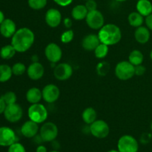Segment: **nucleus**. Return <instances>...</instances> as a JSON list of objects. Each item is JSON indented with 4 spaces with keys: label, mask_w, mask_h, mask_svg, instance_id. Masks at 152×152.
<instances>
[{
    "label": "nucleus",
    "mask_w": 152,
    "mask_h": 152,
    "mask_svg": "<svg viewBox=\"0 0 152 152\" xmlns=\"http://www.w3.org/2000/svg\"><path fill=\"white\" fill-rule=\"evenodd\" d=\"M11 38V45L19 53H24L29 50L35 41L34 33L28 28L18 29Z\"/></svg>",
    "instance_id": "1"
},
{
    "label": "nucleus",
    "mask_w": 152,
    "mask_h": 152,
    "mask_svg": "<svg viewBox=\"0 0 152 152\" xmlns=\"http://www.w3.org/2000/svg\"><path fill=\"white\" fill-rule=\"evenodd\" d=\"M98 37L101 43L107 45H114L120 42L122 39V31L114 24H106L99 29Z\"/></svg>",
    "instance_id": "2"
},
{
    "label": "nucleus",
    "mask_w": 152,
    "mask_h": 152,
    "mask_svg": "<svg viewBox=\"0 0 152 152\" xmlns=\"http://www.w3.org/2000/svg\"><path fill=\"white\" fill-rule=\"evenodd\" d=\"M28 115L30 120L40 124L46 121L48 112L46 107L42 104H31L28 110Z\"/></svg>",
    "instance_id": "3"
},
{
    "label": "nucleus",
    "mask_w": 152,
    "mask_h": 152,
    "mask_svg": "<svg viewBox=\"0 0 152 152\" xmlns=\"http://www.w3.org/2000/svg\"><path fill=\"white\" fill-rule=\"evenodd\" d=\"M115 75L120 80H129L135 75V66L129 61H121L114 69Z\"/></svg>",
    "instance_id": "4"
},
{
    "label": "nucleus",
    "mask_w": 152,
    "mask_h": 152,
    "mask_svg": "<svg viewBox=\"0 0 152 152\" xmlns=\"http://www.w3.org/2000/svg\"><path fill=\"white\" fill-rule=\"evenodd\" d=\"M117 148L120 152H137L139 144L132 135H123L119 139Z\"/></svg>",
    "instance_id": "5"
},
{
    "label": "nucleus",
    "mask_w": 152,
    "mask_h": 152,
    "mask_svg": "<svg viewBox=\"0 0 152 152\" xmlns=\"http://www.w3.org/2000/svg\"><path fill=\"white\" fill-rule=\"evenodd\" d=\"M58 133V127L52 122L44 123L39 129V135L43 142H53L57 137Z\"/></svg>",
    "instance_id": "6"
},
{
    "label": "nucleus",
    "mask_w": 152,
    "mask_h": 152,
    "mask_svg": "<svg viewBox=\"0 0 152 152\" xmlns=\"http://www.w3.org/2000/svg\"><path fill=\"white\" fill-rule=\"evenodd\" d=\"M90 133L99 139H103L108 135L110 132L108 123L102 120H96L90 125Z\"/></svg>",
    "instance_id": "7"
},
{
    "label": "nucleus",
    "mask_w": 152,
    "mask_h": 152,
    "mask_svg": "<svg viewBox=\"0 0 152 152\" xmlns=\"http://www.w3.org/2000/svg\"><path fill=\"white\" fill-rule=\"evenodd\" d=\"M86 24L93 30H99L105 23V19L100 11L96 10L88 11L86 18Z\"/></svg>",
    "instance_id": "8"
},
{
    "label": "nucleus",
    "mask_w": 152,
    "mask_h": 152,
    "mask_svg": "<svg viewBox=\"0 0 152 152\" xmlns=\"http://www.w3.org/2000/svg\"><path fill=\"white\" fill-rule=\"evenodd\" d=\"M4 118L10 123H16L22 119L23 116V110L16 102L7 105L4 111Z\"/></svg>",
    "instance_id": "9"
},
{
    "label": "nucleus",
    "mask_w": 152,
    "mask_h": 152,
    "mask_svg": "<svg viewBox=\"0 0 152 152\" xmlns=\"http://www.w3.org/2000/svg\"><path fill=\"white\" fill-rule=\"evenodd\" d=\"M45 55L49 62L53 64L56 63L62 59V49L56 43H49L45 48Z\"/></svg>",
    "instance_id": "10"
},
{
    "label": "nucleus",
    "mask_w": 152,
    "mask_h": 152,
    "mask_svg": "<svg viewBox=\"0 0 152 152\" xmlns=\"http://www.w3.org/2000/svg\"><path fill=\"white\" fill-rule=\"evenodd\" d=\"M73 74V68L70 64L62 62L56 65L53 70V75L56 80L65 81L71 78Z\"/></svg>",
    "instance_id": "11"
},
{
    "label": "nucleus",
    "mask_w": 152,
    "mask_h": 152,
    "mask_svg": "<svg viewBox=\"0 0 152 152\" xmlns=\"http://www.w3.org/2000/svg\"><path fill=\"white\" fill-rule=\"evenodd\" d=\"M42 99L48 103H53L59 99L60 96V90L53 84H48L43 88Z\"/></svg>",
    "instance_id": "12"
},
{
    "label": "nucleus",
    "mask_w": 152,
    "mask_h": 152,
    "mask_svg": "<svg viewBox=\"0 0 152 152\" xmlns=\"http://www.w3.org/2000/svg\"><path fill=\"white\" fill-rule=\"evenodd\" d=\"M16 142L14 131L7 126L0 127V146L9 147Z\"/></svg>",
    "instance_id": "13"
},
{
    "label": "nucleus",
    "mask_w": 152,
    "mask_h": 152,
    "mask_svg": "<svg viewBox=\"0 0 152 152\" xmlns=\"http://www.w3.org/2000/svg\"><path fill=\"white\" fill-rule=\"evenodd\" d=\"M45 20L49 27L53 28H56L62 22V14L57 9L50 8L46 12Z\"/></svg>",
    "instance_id": "14"
},
{
    "label": "nucleus",
    "mask_w": 152,
    "mask_h": 152,
    "mask_svg": "<svg viewBox=\"0 0 152 152\" xmlns=\"http://www.w3.org/2000/svg\"><path fill=\"white\" fill-rule=\"evenodd\" d=\"M28 77L32 80H39L45 74L44 66L40 62H32L27 68Z\"/></svg>",
    "instance_id": "15"
},
{
    "label": "nucleus",
    "mask_w": 152,
    "mask_h": 152,
    "mask_svg": "<svg viewBox=\"0 0 152 152\" xmlns=\"http://www.w3.org/2000/svg\"><path fill=\"white\" fill-rule=\"evenodd\" d=\"M39 131V128L38 123L31 120L25 122L21 127V133L27 138H34L37 136Z\"/></svg>",
    "instance_id": "16"
},
{
    "label": "nucleus",
    "mask_w": 152,
    "mask_h": 152,
    "mask_svg": "<svg viewBox=\"0 0 152 152\" xmlns=\"http://www.w3.org/2000/svg\"><path fill=\"white\" fill-rule=\"evenodd\" d=\"M16 23L10 19H4L2 23L0 25V34L5 38H10L16 33Z\"/></svg>",
    "instance_id": "17"
},
{
    "label": "nucleus",
    "mask_w": 152,
    "mask_h": 152,
    "mask_svg": "<svg viewBox=\"0 0 152 152\" xmlns=\"http://www.w3.org/2000/svg\"><path fill=\"white\" fill-rule=\"evenodd\" d=\"M100 43L98 35L94 34H88L82 40V46L88 51H94Z\"/></svg>",
    "instance_id": "18"
},
{
    "label": "nucleus",
    "mask_w": 152,
    "mask_h": 152,
    "mask_svg": "<svg viewBox=\"0 0 152 152\" xmlns=\"http://www.w3.org/2000/svg\"><path fill=\"white\" fill-rule=\"evenodd\" d=\"M150 31L147 27L140 26L137 28L134 31V38L137 42L140 44H145L150 39Z\"/></svg>",
    "instance_id": "19"
},
{
    "label": "nucleus",
    "mask_w": 152,
    "mask_h": 152,
    "mask_svg": "<svg viewBox=\"0 0 152 152\" xmlns=\"http://www.w3.org/2000/svg\"><path fill=\"white\" fill-rule=\"evenodd\" d=\"M42 99V91L38 88L33 87L27 91L26 99L29 103H39Z\"/></svg>",
    "instance_id": "20"
},
{
    "label": "nucleus",
    "mask_w": 152,
    "mask_h": 152,
    "mask_svg": "<svg viewBox=\"0 0 152 152\" xmlns=\"http://www.w3.org/2000/svg\"><path fill=\"white\" fill-rule=\"evenodd\" d=\"M136 8L138 13L146 17L152 13V3L149 0H138Z\"/></svg>",
    "instance_id": "21"
},
{
    "label": "nucleus",
    "mask_w": 152,
    "mask_h": 152,
    "mask_svg": "<svg viewBox=\"0 0 152 152\" xmlns=\"http://www.w3.org/2000/svg\"><path fill=\"white\" fill-rule=\"evenodd\" d=\"M88 13V10L86 8V5L77 4L73 7L72 10H71V16L75 20L80 21L83 19H86Z\"/></svg>",
    "instance_id": "22"
},
{
    "label": "nucleus",
    "mask_w": 152,
    "mask_h": 152,
    "mask_svg": "<svg viewBox=\"0 0 152 152\" xmlns=\"http://www.w3.org/2000/svg\"><path fill=\"white\" fill-rule=\"evenodd\" d=\"M96 117H97V114H96V110L91 107L86 108L82 114L83 120L87 125H91L94 122L96 121Z\"/></svg>",
    "instance_id": "23"
},
{
    "label": "nucleus",
    "mask_w": 152,
    "mask_h": 152,
    "mask_svg": "<svg viewBox=\"0 0 152 152\" xmlns=\"http://www.w3.org/2000/svg\"><path fill=\"white\" fill-rule=\"evenodd\" d=\"M144 16L138 12H132L128 16V22L131 26L138 28L142 26L144 22Z\"/></svg>",
    "instance_id": "24"
},
{
    "label": "nucleus",
    "mask_w": 152,
    "mask_h": 152,
    "mask_svg": "<svg viewBox=\"0 0 152 152\" xmlns=\"http://www.w3.org/2000/svg\"><path fill=\"white\" fill-rule=\"evenodd\" d=\"M144 60V56L142 52L139 50H134L130 53L129 61L134 66L142 65Z\"/></svg>",
    "instance_id": "25"
},
{
    "label": "nucleus",
    "mask_w": 152,
    "mask_h": 152,
    "mask_svg": "<svg viewBox=\"0 0 152 152\" xmlns=\"http://www.w3.org/2000/svg\"><path fill=\"white\" fill-rule=\"evenodd\" d=\"M13 75L12 68L7 65H0V83H6Z\"/></svg>",
    "instance_id": "26"
},
{
    "label": "nucleus",
    "mask_w": 152,
    "mask_h": 152,
    "mask_svg": "<svg viewBox=\"0 0 152 152\" xmlns=\"http://www.w3.org/2000/svg\"><path fill=\"white\" fill-rule=\"evenodd\" d=\"M16 49L12 45H6L0 50V56L3 59H10L16 54Z\"/></svg>",
    "instance_id": "27"
},
{
    "label": "nucleus",
    "mask_w": 152,
    "mask_h": 152,
    "mask_svg": "<svg viewBox=\"0 0 152 152\" xmlns=\"http://www.w3.org/2000/svg\"><path fill=\"white\" fill-rule=\"evenodd\" d=\"M94 51L95 56L97 59H102L108 55V51H109V48L107 45L100 43Z\"/></svg>",
    "instance_id": "28"
},
{
    "label": "nucleus",
    "mask_w": 152,
    "mask_h": 152,
    "mask_svg": "<svg viewBox=\"0 0 152 152\" xmlns=\"http://www.w3.org/2000/svg\"><path fill=\"white\" fill-rule=\"evenodd\" d=\"M47 0H28V3L31 9L39 10L43 9L47 4Z\"/></svg>",
    "instance_id": "29"
},
{
    "label": "nucleus",
    "mask_w": 152,
    "mask_h": 152,
    "mask_svg": "<svg viewBox=\"0 0 152 152\" xmlns=\"http://www.w3.org/2000/svg\"><path fill=\"white\" fill-rule=\"evenodd\" d=\"M1 97L4 101L6 105H10V104L16 103V99H17V96H16V94L13 91L6 92Z\"/></svg>",
    "instance_id": "30"
},
{
    "label": "nucleus",
    "mask_w": 152,
    "mask_h": 152,
    "mask_svg": "<svg viewBox=\"0 0 152 152\" xmlns=\"http://www.w3.org/2000/svg\"><path fill=\"white\" fill-rule=\"evenodd\" d=\"M11 68L13 74L16 76L22 75V74H24L27 71L26 67H25V65L22 62H16Z\"/></svg>",
    "instance_id": "31"
},
{
    "label": "nucleus",
    "mask_w": 152,
    "mask_h": 152,
    "mask_svg": "<svg viewBox=\"0 0 152 152\" xmlns=\"http://www.w3.org/2000/svg\"><path fill=\"white\" fill-rule=\"evenodd\" d=\"M74 37V33L71 29H68L65 31H64L60 37L61 42L64 44H68L71 42Z\"/></svg>",
    "instance_id": "32"
},
{
    "label": "nucleus",
    "mask_w": 152,
    "mask_h": 152,
    "mask_svg": "<svg viewBox=\"0 0 152 152\" xmlns=\"http://www.w3.org/2000/svg\"><path fill=\"white\" fill-rule=\"evenodd\" d=\"M110 69V65L108 62H101L99 63H98L97 66H96V71H97V74L99 76H104L106 75L108 73Z\"/></svg>",
    "instance_id": "33"
},
{
    "label": "nucleus",
    "mask_w": 152,
    "mask_h": 152,
    "mask_svg": "<svg viewBox=\"0 0 152 152\" xmlns=\"http://www.w3.org/2000/svg\"><path fill=\"white\" fill-rule=\"evenodd\" d=\"M7 152H26V150L22 144L16 142L9 146Z\"/></svg>",
    "instance_id": "34"
},
{
    "label": "nucleus",
    "mask_w": 152,
    "mask_h": 152,
    "mask_svg": "<svg viewBox=\"0 0 152 152\" xmlns=\"http://www.w3.org/2000/svg\"><path fill=\"white\" fill-rule=\"evenodd\" d=\"M85 5H86V8L88 11L96 10V8H97V4L94 0H87Z\"/></svg>",
    "instance_id": "35"
},
{
    "label": "nucleus",
    "mask_w": 152,
    "mask_h": 152,
    "mask_svg": "<svg viewBox=\"0 0 152 152\" xmlns=\"http://www.w3.org/2000/svg\"><path fill=\"white\" fill-rule=\"evenodd\" d=\"M145 70H146V68L142 65H137V66H135V75L138 76V77L142 76L145 74Z\"/></svg>",
    "instance_id": "36"
},
{
    "label": "nucleus",
    "mask_w": 152,
    "mask_h": 152,
    "mask_svg": "<svg viewBox=\"0 0 152 152\" xmlns=\"http://www.w3.org/2000/svg\"><path fill=\"white\" fill-rule=\"evenodd\" d=\"M53 1L61 7H67L72 3L73 0H53Z\"/></svg>",
    "instance_id": "37"
},
{
    "label": "nucleus",
    "mask_w": 152,
    "mask_h": 152,
    "mask_svg": "<svg viewBox=\"0 0 152 152\" xmlns=\"http://www.w3.org/2000/svg\"><path fill=\"white\" fill-rule=\"evenodd\" d=\"M145 22L147 28L149 30H151V31H152V13L145 17Z\"/></svg>",
    "instance_id": "38"
},
{
    "label": "nucleus",
    "mask_w": 152,
    "mask_h": 152,
    "mask_svg": "<svg viewBox=\"0 0 152 152\" xmlns=\"http://www.w3.org/2000/svg\"><path fill=\"white\" fill-rule=\"evenodd\" d=\"M63 24L65 28H68V29H71V26H72V20L71 19V18L66 17L64 19Z\"/></svg>",
    "instance_id": "39"
},
{
    "label": "nucleus",
    "mask_w": 152,
    "mask_h": 152,
    "mask_svg": "<svg viewBox=\"0 0 152 152\" xmlns=\"http://www.w3.org/2000/svg\"><path fill=\"white\" fill-rule=\"evenodd\" d=\"M6 106H7V105L4 102V101L1 99V97H0V114H4V111L5 110Z\"/></svg>",
    "instance_id": "40"
},
{
    "label": "nucleus",
    "mask_w": 152,
    "mask_h": 152,
    "mask_svg": "<svg viewBox=\"0 0 152 152\" xmlns=\"http://www.w3.org/2000/svg\"><path fill=\"white\" fill-rule=\"evenodd\" d=\"M37 152H48L47 148L45 145H39L37 148Z\"/></svg>",
    "instance_id": "41"
},
{
    "label": "nucleus",
    "mask_w": 152,
    "mask_h": 152,
    "mask_svg": "<svg viewBox=\"0 0 152 152\" xmlns=\"http://www.w3.org/2000/svg\"><path fill=\"white\" fill-rule=\"evenodd\" d=\"M4 20V15L1 10H0V25L2 23L3 21Z\"/></svg>",
    "instance_id": "42"
},
{
    "label": "nucleus",
    "mask_w": 152,
    "mask_h": 152,
    "mask_svg": "<svg viewBox=\"0 0 152 152\" xmlns=\"http://www.w3.org/2000/svg\"><path fill=\"white\" fill-rule=\"evenodd\" d=\"M108 152H120L118 151V150H114V149H112V150H110V151H108Z\"/></svg>",
    "instance_id": "43"
},
{
    "label": "nucleus",
    "mask_w": 152,
    "mask_h": 152,
    "mask_svg": "<svg viewBox=\"0 0 152 152\" xmlns=\"http://www.w3.org/2000/svg\"><path fill=\"white\" fill-rule=\"evenodd\" d=\"M115 1H119V2H123V1H126V0H115Z\"/></svg>",
    "instance_id": "44"
},
{
    "label": "nucleus",
    "mask_w": 152,
    "mask_h": 152,
    "mask_svg": "<svg viewBox=\"0 0 152 152\" xmlns=\"http://www.w3.org/2000/svg\"><path fill=\"white\" fill-rule=\"evenodd\" d=\"M150 57H151V59L152 60V50L151 51V53H150Z\"/></svg>",
    "instance_id": "45"
},
{
    "label": "nucleus",
    "mask_w": 152,
    "mask_h": 152,
    "mask_svg": "<svg viewBox=\"0 0 152 152\" xmlns=\"http://www.w3.org/2000/svg\"><path fill=\"white\" fill-rule=\"evenodd\" d=\"M49 152H59V151H56V150H53V151H49Z\"/></svg>",
    "instance_id": "46"
},
{
    "label": "nucleus",
    "mask_w": 152,
    "mask_h": 152,
    "mask_svg": "<svg viewBox=\"0 0 152 152\" xmlns=\"http://www.w3.org/2000/svg\"><path fill=\"white\" fill-rule=\"evenodd\" d=\"M151 132H152V122H151Z\"/></svg>",
    "instance_id": "47"
},
{
    "label": "nucleus",
    "mask_w": 152,
    "mask_h": 152,
    "mask_svg": "<svg viewBox=\"0 0 152 152\" xmlns=\"http://www.w3.org/2000/svg\"><path fill=\"white\" fill-rule=\"evenodd\" d=\"M86 1H87V0H86Z\"/></svg>",
    "instance_id": "48"
}]
</instances>
